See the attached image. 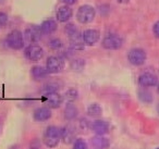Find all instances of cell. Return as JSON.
<instances>
[{"label": "cell", "mask_w": 159, "mask_h": 149, "mask_svg": "<svg viewBox=\"0 0 159 149\" xmlns=\"http://www.w3.org/2000/svg\"><path fill=\"white\" fill-rule=\"evenodd\" d=\"M61 140V129L57 126H48L44 133L43 142L48 148H55Z\"/></svg>", "instance_id": "obj_1"}, {"label": "cell", "mask_w": 159, "mask_h": 149, "mask_svg": "<svg viewBox=\"0 0 159 149\" xmlns=\"http://www.w3.org/2000/svg\"><path fill=\"white\" fill-rule=\"evenodd\" d=\"M96 16V11L94 7L89 5H83L79 8L76 12V19L81 24H89L93 22Z\"/></svg>", "instance_id": "obj_2"}, {"label": "cell", "mask_w": 159, "mask_h": 149, "mask_svg": "<svg viewBox=\"0 0 159 149\" xmlns=\"http://www.w3.org/2000/svg\"><path fill=\"white\" fill-rule=\"evenodd\" d=\"M102 45L105 49L108 50H118L123 45V39L117 34H108L104 37Z\"/></svg>", "instance_id": "obj_3"}, {"label": "cell", "mask_w": 159, "mask_h": 149, "mask_svg": "<svg viewBox=\"0 0 159 149\" xmlns=\"http://www.w3.org/2000/svg\"><path fill=\"white\" fill-rule=\"evenodd\" d=\"M146 52L142 48H133L129 51L128 53V60L132 65L139 66L145 63L146 61Z\"/></svg>", "instance_id": "obj_4"}, {"label": "cell", "mask_w": 159, "mask_h": 149, "mask_svg": "<svg viewBox=\"0 0 159 149\" xmlns=\"http://www.w3.org/2000/svg\"><path fill=\"white\" fill-rule=\"evenodd\" d=\"M7 44L10 48L14 49V50H19L23 47L24 45V37L23 34L18 29L10 32L7 36Z\"/></svg>", "instance_id": "obj_5"}, {"label": "cell", "mask_w": 159, "mask_h": 149, "mask_svg": "<svg viewBox=\"0 0 159 149\" xmlns=\"http://www.w3.org/2000/svg\"><path fill=\"white\" fill-rule=\"evenodd\" d=\"M64 68V61L61 57L58 56H51L47 59L46 61V70L48 71L49 74H55L59 73L63 70Z\"/></svg>", "instance_id": "obj_6"}, {"label": "cell", "mask_w": 159, "mask_h": 149, "mask_svg": "<svg viewBox=\"0 0 159 149\" xmlns=\"http://www.w3.org/2000/svg\"><path fill=\"white\" fill-rule=\"evenodd\" d=\"M25 57L31 61H39L44 57V49L39 45L32 44L25 49Z\"/></svg>", "instance_id": "obj_7"}, {"label": "cell", "mask_w": 159, "mask_h": 149, "mask_svg": "<svg viewBox=\"0 0 159 149\" xmlns=\"http://www.w3.org/2000/svg\"><path fill=\"white\" fill-rule=\"evenodd\" d=\"M139 84L142 87H152L158 84V77L152 72H144L139 75Z\"/></svg>", "instance_id": "obj_8"}, {"label": "cell", "mask_w": 159, "mask_h": 149, "mask_svg": "<svg viewBox=\"0 0 159 149\" xmlns=\"http://www.w3.org/2000/svg\"><path fill=\"white\" fill-rule=\"evenodd\" d=\"M99 37H100L99 31L94 29H86V31H84L82 34L83 42H84V44L89 45V46H93V45H95L96 43L99 40Z\"/></svg>", "instance_id": "obj_9"}, {"label": "cell", "mask_w": 159, "mask_h": 149, "mask_svg": "<svg viewBox=\"0 0 159 149\" xmlns=\"http://www.w3.org/2000/svg\"><path fill=\"white\" fill-rule=\"evenodd\" d=\"M42 31H40V27L38 26H30L25 29L24 32V38L31 44L38 42V40L42 38Z\"/></svg>", "instance_id": "obj_10"}, {"label": "cell", "mask_w": 159, "mask_h": 149, "mask_svg": "<svg viewBox=\"0 0 159 149\" xmlns=\"http://www.w3.org/2000/svg\"><path fill=\"white\" fill-rule=\"evenodd\" d=\"M62 97L60 94L56 93H48L45 94V102L47 103V106H49V108H59L62 103Z\"/></svg>", "instance_id": "obj_11"}, {"label": "cell", "mask_w": 159, "mask_h": 149, "mask_svg": "<svg viewBox=\"0 0 159 149\" xmlns=\"http://www.w3.org/2000/svg\"><path fill=\"white\" fill-rule=\"evenodd\" d=\"M75 129L72 125H66L61 129V139L64 144H71L73 140H75Z\"/></svg>", "instance_id": "obj_12"}, {"label": "cell", "mask_w": 159, "mask_h": 149, "mask_svg": "<svg viewBox=\"0 0 159 149\" xmlns=\"http://www.w3.org/2000/svg\"><path fill=\"white\" fill-rule=\"evenodd\" d=\"M51 110L50 108L47 107H42L38 108L34 111V120L37 121V122H44V121H47L51 118Z\"/></svg>", "instance_id": "obj_13"}, {"label": "cell", "mask_w": 159, "mask_h": 149, "mask_svg": "<svg viewBox=\"0 0 159 149\" xmlns=\"http://www.w3.org/2000/svg\"><path fill=\"white\" fill-rule=\"evenodd\" d=\"M72 14H73V11L69 6H62L58 9L57 11V20L61 23H64V22H68L71 18H72Z\"/></svg>", "instance_id": "obj_14"}, {"label": "cell", "mask_w": 159, "mask_h": 149, "mask_svg": "<svg viewBox=\"0 0 159 149\" xmlns=\"http://www.w3.org/2000/svg\"><path fill=\"white\" fill-rule=\"evenodd\" d=\"M92 129H93L94 133H96L97 135L102 136L109 132V124L106 121L96 120V121H94L93 124H92Z\"/></svg>", "instance_id": "obj_15"}, {"label": "cell", "mask_w": 159, "mask_h": 149, "mask_svg": "<svg viewBox=\"0 0 159 149\" xmlns=\"http://www.w3.org/2000/svg\"><path fill=\"white\" fill-rule=\"evenodd\" d=\"M57 22L52 19H48V20H45L44 22L40 25V31L44 35H50L53 32L57 31Z\"/></svg>", "instance_id": "obj_16"}, {"label": "cell", "mask_w": 159, "mask_h": 149, "mask_svg": "<svg viewBox=\"0 0 159 149\" xmlns=\"http://www.w3.org/2000/svg\"><path fill=\"white\" fill-rule=\"evenodd\" d=\"M63 113H64V118H66V120L72 121L77 116V114H79V110H77V108L75 107L73 103H68V105L66 106V108H64Z\"/></svg>", "instance_id": "obj_17"}, {"label": "cell", "mask_w": 159, "mask_h": 149, "mask_svg": "<svg viewBox=\"0 0 159 149\" xmlns=\"http://www.w3.org/2000/svg\"><path fill=\"white\" fill-rule=\"evenodd\" d=\"M70 44L71 48L73 50H82V49H84V42H83V38L82 36L80 35V33L70 37Z\"/></svg>", "instance_id": "obj_18"}, {"label": "cell", "mask_w": 159, "mask_h": 149, "mask_svg": "<svg viewBox=\"0 0 159 149\" xmlns=\"http://www.w3.org/2000/svg\"><path fill=\"white\" fill-rule=\"evenodd\" d=\"M32 75H33V77L36 79V81H39V79H45V77L48 76V71L46 70L45 68H43V66H39V65H36L34 66V68H32Z\"/></svg>", "instance_id": "obj_19"}, {"label": "cell", "mask_w": 159, "mask_h": 149, "mask_svg": "<svg viewBox=\"0 0 159 149\" xmlns=\"http://www.w3.org/2000/svg\"><path fill=\"white\" fill-rule=\"evenodd\" d=\"M92 145L96 149H106L109 147V140L107 138L102 137V136L97 135L92 139Z\"/></svg>", "instance_id": "obj_20"}, {"label": "cell", "mask_w": 159, "mask_h": 149, "mask_svg": "<svg viewBox=\"0 0 159 149\" xmlns=\"http://www.w3.org/2000/svg\"><path fill=\"white\" fill-rule=\"evenodd\" d=\"M139 98L142 102L144 103H150L152 102V95L149 90H146V89H141L139 92Z\"/></svg>", "instance_id": "obj_21"}, {"label": "cell", "mask_w": 159, "mask_h": 149, "mask_svg": "<svg viewBox=\"0 0 159 149\" xmlns=\"http://www.w3.org/2000/svg\"><path fill=\"white\" fill-rule=\"evenodd\" d=\"M102 113V109L98 103H92L87 108V114L91 116H99Z\"/></svg>", "instance_id": "obj_22"}, {"label": "cell", "mask_w": 159, "mask_h": 149, "mask_svg": "<svg viewBox=\"0 0 159 149\" xmlns=\"http://www.w3.org/2000/svg\"><path fill=\"white\" fill-rule=\"evenodd\" d=\"M60 86L61 85H60L58 82L51 81V82H48L47 84H45L43 90H44L45 94H48V93H56L58 89H60Z\"/></svg>", "instance_id": "obj_23"}, {"label": "cell", "mask_w": 159, "mask_h": 149, "mask_svg": "<svg viewBox=\"0 0 159 149\" xmlns=\"http://www.w3.org/2000/svg\"><path fill=\"white\" fill-rule=\"evenodd\" d=\"M71 68H72V70L80 72V71H82L83 69L85 68V61L83 59H75V60H73V61L71 62Z\"/></svg>", "instance_id": "obj_24"}, {"label": "cell", "mask_w": 159, "mask_h": 149, "mask_svg": "<svg viewBox=\"0 0 159 149\" xmlns=\"http://www.w3.org/2000/svg\"><path fill=\"white\" fill-rule=\"evenodd\" d=\"M48 46H49V48H51L52 50H60V49H62V47H63V43H62V40L59 39V38H53V39H51L50 42L48 43Z\"/></svg>", "instance_id": "obj_25"}, {"label": "cell", "mask_w": 159, "mask_h": 149, "mask_svg": "<svg viewBox=\"0 0 159 149\" xmlns=\"http://www.w3.org/2000/svg\"><path fill=\"white\" fill-rule=\"evenodd\" d=\"M64 32H66V34L69 36V38L72 37L73 35H75V34L79 33L76 26H75L74 24H72V23H70V24H68L66 27H64Z\"/></svg>", "instance_id": "obj_26"}, {"label": "cell", "mask_w": 159, "mask_h": 149, "mask_svg": "<svg viewBox=\"0 0 159 149\" xmlns=\"http://www.w3.org/2000/svg\"><path fill=\"white\" fill-rule=\"evenodd\" d=\"M73 149H89L87 144L83 138H77L74 140V144H73Z\"/></svg>", "instance_id": "obj_27"}, {"label": "cell", "mask_w": 159, "mask_h": 149, "mask_svg": "<svg viewBox=\"0 0 159 149\" xmlns=\"http://www.w3.org/2000/svg\"><path fill=\"white\" fill-rule=\"evenodd\" d=\"M77 96H79V93L75 88H70L66 92V98L69 101H74L77 98Z\"/></svg>", "instance_id": "obj_28"}, {"label": "cell", "mask_w": 159, "mask_h": 149, "mask_svg": "<svg viewBox=\"0 0 159 149\" xmlns=\"http://www.w3.org/2000/svg\"><path fill=\"white\" fill-rule=\"evenodd\" d=\"M8 22V16L5 12H0V26H3Z\"/></svg>", "instance_id": "obj_29"}, {"label": "cell", "mask_w": 159, "mask_h": 149, "mask_svg": "<svg viewBox=\"0 0 159 149\" xmlns=\"http://www.w3.org/2000/svg\"><path fill=\"white\" fill-rule=\"evenodd\" d=\"M80 127L82 129H87L89 127V123L86 119H82V120L80 121Z\"/></svg>", "instance_id": "obj_30"}, {"label": "cell", "mask_w": 159, "mask_h": 149, "mask_svg": "<svg viewBox=\"0 0 159 149\" xmlns=\"http://www.w3.org/2000/svg\"><path fill=\"white\" fill-rule=\"evenodd\" d=\"M152 33H154L155 37L159 38V21H157L152 26Z\"/></svg>", "instance_id": "obj_31"}, {"label": "cell", "mask_w": 159, "mask_h": 149, "mask_svg": "<svg viewBox=\"0 0 159 149\" xmlns=\"http://www.w3.org/2000/svg\"><path fill=\"white\" fill-rule=\"evenodd\" d=\"M62 1H63L66 6H72L76 2V0H62Z\"/></svg>", "instance_id": "obj_32"}, {"label": "cell", "mask_w": 159, "mask_h": 149, "mask_svg": "<svg viewBox=\"0 0 159 149\" xmlns=\"http://www.w3.org/2000/svg\"><path fill=\"white\" fill-rule=\"evenodd\" d=\"M118 2H120V3H126V2H129L130 0H117Z\"/></svg>", "instance_id": "obj_33"}, {"label": "cell", "mask_w": 159, "mask_h": 149, "mask_svg": "<svg viewBox=\"0 0 159 149\" xmlns=\"http://www.w3.org/2000/svg\"><path fill=\"white\" fill-rule=\"evenodd\" d=\"M157 111H158V114H159V102H158V106H157Z\"/></svg>", "instance_id": "obj_34"}, {"label": "cell", "mask_w": 159, "mask_h": 149, "mask_svg": "<svg viewBox=\"0 0 159 149\" xmlns=\"http://www.w3.org/2000/svg\"><path fill=\"white\" fill-rule=\"evenodd\" d=\"M157 85H158V88H157V92H158V94H159V83L157 84Z\"/></svg>", "instance_id": "obj_35"}, {"label": "cell", "mask_w": 159, "mask_h": 149, "mask_svg": "<svg viewBox=\"0 0 159 149\" xmlns=\"http://www.w3.org/2000/svg\"><path fill=\"white\" fill-rule=\"evenodd\" d=\"M31 149H37V148H34V147H33V148H31Z\"/></svg>", "instance_id": "obj_36"}, {"label": "cell", "mask_w": 159, "mask_h": 149, "mask_svg": "<svg viewBox=\"0 0 159 149\" xmlns=\"http://www.w3.org/2000/svg\"><path fill=\"white\" fill-rule=\"evenodd\" d=\"M156 149H159V147H158V148H156Z\"/></svg>", "instance_id": "obj_37"}]
</instances>
